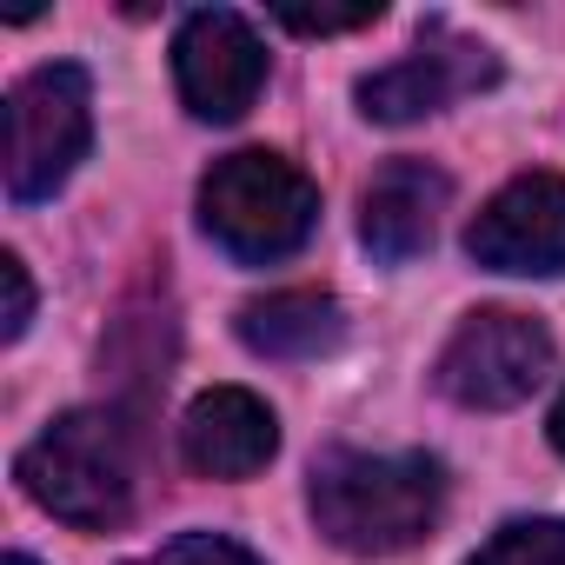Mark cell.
Here are the masks:
<instances>
[{
	"label": "cell",
	"instance_id": "obj_1",
	"mask_svg": "<svg viewBox=\"0 0 565 565\" xmlns=\"http://www.w3.org/2000/svg\"><path fill=\"white\" fill-rule=\"evenodd\" d=\"M307 505L320 539L353 558H386L419 545L446 512V466L433 452H360L327 446L307 472Z\"/></svg>",
	"mask_w": 565,
	"mask_h": 565
},
{
	"label": "cell",
	"instance_id": "obj_2",
	"mask_svg": "<svg viewBox=\"0 0 565 565\" xmlns=\"http://www.w3.org/2000/svg\"><path fill=\"white\" fill-rule=\"evenodd\" d=\"M14 479L61 525H81V532L127 525L134 519V492H140V459H134L127 413H114V406H74V413H61L14 459Z\"/></svg>",
	"mask_w": 565,
	"mask_h": 565
},
{
	"label": "cell",
	"instance_id": "obj_3",
	"mask_svg": "<svg viewBox=\"0 0 565 565\" xmlns=\"http://www.w3.org/2000/svg\"><path fill=\"white\" fill-rule=\"evenodd\" d=\"M200 226L220 253H233L246 266L287 259L320 226V186L287 153L246 147V153L213 160V173L200 180Z\"/></svg>",
	"mask_w": 565,
	"mask_h": 565
},
{
	"label": "cell",
	"instance_id": "obj_4",
	"mask_svg": "<svg viewBox=\"0 0 565 565\" xmlns=\"http://www.w3.org/2000/svg\"><path fill=\"white\" fill-rule=\"evenodd\" d=\"M94 147V87L81 67L54 61L14 81L8 94V200L34 206L67 186Z\"/></svg>",
	"mask_w": 565,
	"mask_h": 565
},
{
	"label": "cell",
	"instance_id": "obj_5",
	"mask_svg": "<svg viewBox=\"0 0 565 565\" xmlns=\"http://www.w3.org/2000/svg\"><path fill=\"white\" fill-rule=\"evenodd\" d=\"M552 373V333L532 320V313H512V307H479L459 320V333L439 347V393L452 406H472V413H505L519 399H532Z\"/></svg>",
	"mask_w": 565,
	"mask_h": 565
},
{
	"label": "cell",
	"instance_id": "obj_6",
	"mask_svg": "<svg viewBox=\"0 0 565 565\" xmlns=\"http://www.w3.org/2000/svg\"><path fill=\"white\" fill-rule=\"evenodd\" d=\"M499 81V54L472 34H452L446 21H426L419 28V47L380 74L360 81V114L380 120V127H406V120H426V114H446L452 100L479 94Z\"/></svg>",
	"mask_w": 565,
	"mask_h": 565
},
{
	"label": "cell",
	"instance_id": "obj_7",
	"mask_svg": "<svg viewBox=\"0 0 565 565\" xmlns=\"http://www.w3.org/2000/svg\"><path fill=\"white\" fill-rule=\"evenodd\" d=\"M173 81L193 120H239L266 87V47L233 8H200L173 34Z\"/></svg>",
	"mask_w": 565,
	"mask_h": 565
},
{
	"label": "cell",
	"instance_id": "obj_8",
	"mask_svg": "<svg viewBox=\"0 0 565 565\" xmlns=\"http://www.w3.org/2000/svg\"><path fill=\"white\" fill-rule=\"evenodd\" d=\"M466 253L486 273H565V180L519 173L505 180L466 226Z\"/></svg>",
	"mask_w": 565,
	"mask_h": 565
},
{
	"label": "cell",
	"instance_id": "obj_9",
	"mask_svg": "<svg viewBox=\"0 0 565 565\" xmlns=\"http://www.w3.org/2000/svg\"><path fill=\"white\" fill-rule=\"evenodd\" d=\"M279 452V419L246 386H213L180 419V459L200 479H253Z\"/></svg>",
	"mask_w": 565,
	"mask_h": 565
},
{
	"label": "cell",
	"instance_id": "obj_10",
	"mask_svg": "<svg viewBox=\"0 0 565 565\" xmlns=\"http://www.w3.org/2000/svg\"><path fill=\"white\" fill-rule=\"evenodd\" d=\"M452 200V180L426 160H393L373 173V186L360 193V239L380 266H406L433 246L439 213Z\"/></svg>",
	"mask_w": 565,
	"mask_h": 565
},
{
	"label": "cell",
	"instance_id": "obj_11",
	"mask_svg": "<svg viewBox=\"0 0 565 565\" xmlns=\"http://www.w3.org/2000/svg\"><path fill=\"white\" fill-rule=\"evenodd\" d=\"M239 347L259 360H320L347 340V307L320 287H287L239 307Z\"/></svg>",
	"mask_w": 565,
	"mask_h": 565
},
{
	"label": "cell",
	"instance_id": "obj_12",
	"mask_svg": "<svg viewBox=\"0 0 565 565\" xmlns=\"http://www.w3.org/2000/svg\"><path fill=\"white\" fill-rule=\"evenodd\" d=\"M466 565H565V519H512Z\"/></svg>",
	"mask_w": 565,
	"mask_h": 565
},
{
	"label": "cell",
	"instance_id": "obj_13",
	"mask_svg": "<svg viewBox=\"0 0 565 565\" xmlns=\"http://www.w3.org/2000/svg\"><path fill=\"white\" fill-rule=\"evenodd\" d=\"M134 565H259L239 539H220V532H180V539H167L160 552H147V558H134Z\"/></svg>",
	"mask_w": 565,
	"mask_h": 565
},
{
	"label": "cell",
	"instance_id": "obj_14",
	"mask_svg": "<svg viewBox=\"0 0 565 565\" xmlns=\"http://www.w3.org/2000/svg\"><path fill=\"white\" fill-rule=\"evenodd\" d=\"M380 14H386L380 0H353V8H273V21L294 34H353V28H373Z\"/></svg>",
	"mask_w": 565,
	"mask_h": 565
},
{
	"label": "cell",
	"instance_id": "obj_15",
	"mask_svg": "<svg viewBox=\"0 0 565 565\" xmlns=\"http://www.w3.org/2000/svg\"><path fill=\"white\" fill-rule=\"evenodd\" d=\"M0 287H8V320H0V333H8V340H21V333H28V320H34V279H28L21 253H8V259H0Z\"/></svg>",
	"mask_w": 565,
	"mask_h": 565
},
{
	"label": "cell",
	"instance_id": "obj_16",
	"mask_svg": "<svg viewBox=\"0 0 565 565\" xmlns=\"http://www.w3.org/2000/svg\"><path fill=\"white\" fill-rule=\"evenodd\" d=\"M545 433H552V446L565 452V393H558V406H552V419H545Z\"/></svg>",
	"mask_w": 565,
	"mask_h": 565
},
{
	"label": "cell",
	"instance_id": "obj_17",
	"mask_svg": "<svg viewBox=\"0 0 565 565\" xmlns=\"http://www.w3.org/2000/svg\"><path fill=\"white\" fill-rule=\"evenodd\" d=\"M8 565H34V558H28V552H14V558H8Z\"/></svg>",
	"mask_w": 565,
	"mask_h": 565
}]
</instances>
